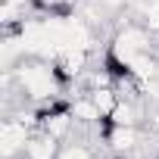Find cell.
<instances>
[{"mask_svg":"<svg viewBox=\"0 0 159 159\" xmlns=\"http://www.w3.org/2000/svg\"><path fill=\"white\" fill-rule=\"evenodd\" d=\"M16 75V84L19 91L31 100V103H47V100H56L62 81L53 69L50 59H41V56H22L13 69Z\"/></svg>","mask_w":159,"mask_h":159,"instance_id":"obj_1","label":"cell"},{"mask_svg":"<svg viewBox=\"0 0 159 159\" xmlns=\"http://www.w3.org/2000/svg\"><path fill=\"white\" fill-rule=\"evenodd\" d=\"M31 125H25L19 116H7L3 125H0V156L10 159V156H22L25 153V143L31 137Z\"/></svg>","mask_w":159,"mask_h":159,"instance_id":"obj_2","label":"cell"},{"mask_svg":"<svg viewBox=\"0 0 159 159\" xmlns=\"http://www.w3.org/2000/svg\"><path fill=\"white\" fill-rule=\"evenodd\" d=\"M88 56H91V50H81V47H66V50H59L56 59H53V69H56V75H59V81L69 84V81H75V78H81L84 69H88Z\"/></svg>","mask_w":159,"mask_h":159,"instance_id":"obj_3","label":"cell"},{"mask_svg":"<svg viewBox=\"0 0 159 159\" xmlns=\"http://www.w3.org/2000/svg\"><path fill=\"white\" fill-rule=\"evenodd\" d=\"M59 137H53L50 131H44V128H38V131H31V137H28V143H25V159H59Z\"/></svg>","mask_w":159,"mask_h":159,"instance_id":"obj_4","label":"cell"},{"mask_svg":"<svg viewBox=\"0 0 159 159\" xmlns=\"http://www.w3.org/2000/svg\"><path fill=\"white\" fill-rule=\"evenodd\" d=\"M69 106H72V116H75V122H78V125H97V122H103V116H100L97 103L91 100V94L75 97Z\"/></svg>","mask_w":159,"mask_h":159,"instance_id":"obj_5","label":"cell"},{"mask_svg":"<svg viewBox=\"0 0 159 159\" xmlns=\"http://www.w3.org/2000/svg\"><path fill=\"white\" fill-rule=\"evenodd\" d=\"M88 94H91V100L97 103V109H100V116H103V119H109V116H112V109H116V106H119V100H122L116 88H94V91H88Z\"/></svg>","mask_w":159,"mask_h":159,"instance_id":"obj_6","label":"cell"},{"mask_svg":"<svg viewBox=\"0 0 159 159\" xmlns=\"http://www.w3.org/2000/svg\"><path fill=\"white\" fill-rule=\"evenodd\" d=\"M103 125H140V112L131 100H119V106L112 109L109 119H103Z\"/></svg>","mask_w":159,"mask_h":159,"instance_id":"obj_7","label":"cell"},{"mask_svg":"<svg viewBox=\"0 0 159 159\" xmlns=\"http://www.w3.org/2000/svg\"><path fill=\"white\" fill-rule=\"evenodd\" d=\"M140 25L150 28L153 34H159V0H143L140 3Z\"/></svg>","mask_w":159,"mask_h":159,"instance_id":"obj_8","label":"cell"},{"mask_svg":"<svg viewBox=\"0 0 159 159\" xmlns=\"http://www.w3.org/2000/svg\"><path fill=\"white\" fill-rule=\"evenodd\" d=\"M150 125H153V131H156V137H159V112H156V116L150 119Z\"/></svg>","mask_w":159,"mask_h":159,"instance_id":"obj_9","label":"cell"}]
</instances>
